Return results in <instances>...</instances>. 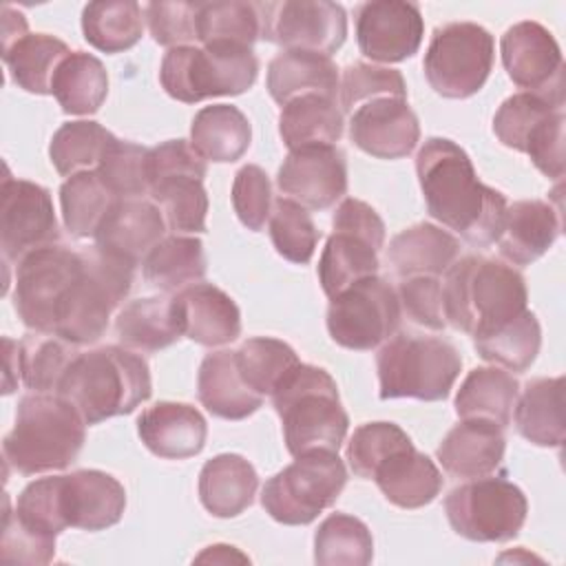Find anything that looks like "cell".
I'll return each mask as SVG.
<instances>
[{"mask_svg":"<svg viewBox=\"0 0 566 566\" xmlns=\"http://www.w3.org/2000/svg\"><path fill=\"white\" fill-rule=\"evenodd\" d=\"M416 175L436 221L471 245L495 243L509 203L500 190L478 179L464 148L447 137L424 139L416 155Z\"/></svg>","mask_w":566,"mask_h":566,"instance_id":"obj_1","label":"cell"},{"mask_svg":"<svg viewBox=\"0 0 566 566\" xmlns=\"http://www.w3.org/2000/svg\"><path fill=\"white\" fill-rule=\"evenodd\" d=\"M126 509V491L117 478L97 469H80L29 482L13 515L33 535L55 542L64 528L104 531L117 524Z\"/></svg>","mask_w":566,"mask_h":566,"instance_id":"obj_2","label":"cell"},{"mask_svg":"<svg viewBox=\"0 0 566 566\" xmlns=\"http://www.w3.org/2000/svg\"><path fill=\"white\" fill-rule=\"evenodd\" d=\"M524 276L502 261L467 254L444 272L442 310L447 325L482 336L526 310Z\"/></svg>","mask_w":566,"mask_h":566,"instance_id":"obj_3","label":"cell"},{"mask_svg":"<svg viewBox=\"0 0 566 566\" xmlns=\"http://www.w3.org/2000/svg\"><path fill=\"white\" fill-rule=\"evenodd\" d=\"M55 394L66 398L86 424H97L130 413L150 398V369L128 347H95L71 360Z\"/></svg>","mask_w":566,"mask_h":566,"instance_id":"obj_4","label":"cell"},{"mask_svg":"<svg viewBox=\"0 0 566 566\" xmlns=\"http://www.w3.org/2000/svg\"><path fill=\"white\" fill-rule=\"evenodd\" d=\"M86 438L80 411L60 394H29L20 398L13 429L2 440L7 471L40 475L62 471L75 462Z\"/></svg>","mask_w":566,"mask_h":566,"instance_id":"obj_5","label":"cell"},{"mask_svg":"<svg viewBox=\"0 0 566 566\" xmlns=\"http://www.w3.org/2000/svg\"><path fill=\"white\" fill-rule=\"evenodd\" d=\"M283 440L292 455L325 449L338 451L349 416L340 405L336 380L323 367L298 363L272 391Z\"/></svg>","mask_w":566,"mask_h":566,"instance_id":"obj_6","label":"cell"},{"mask_svg":"<svg viewBox=\"0 0 566 566\" xmlns=\"http://www.w3.org/2000/svg\"><path fill=\"white\" fill-rule=\"evenodd\" d=\"M133 265L97 250L82 252V268L55 312L53 334L73 345H93L133 285Z\"/></svg>","mask_w":566,"mask_h":566,"instance_id":"obj_7","label":"cell"},{"mask_svg":"<svg viewBox=\"0 0 566 566\" xmlns=\"http://www.w3.org/2000/svg\"><path fill=\"white\" fill-rule=\"evenodd\" d=\"M259 60L252 46L212 42L203 46L168 49L159 82L164 91L184 104H197L217 95H241L256 82Z\"/></svg>","mask_w":566,"mask_h":566,"instance_id":"obj_8","label":"cell"},{"mask_svg":"<svg viewBox=\"0 0 566 566\" xmlns=\"http://www.w3.org/2000/svg\"><path fill=\"white\" fill-rule=\"evenodd\" d=\"M378 396L444 400L460 376L462 356L444 338L394 334L376 354Z\"/></svg>","mask_w":566,"mask_h":566,"instance_id":"obj_9","label":"cell"},{"mask_svg":"<svg viewBox=\"0 0 566 566\" xmlns=\"http://www.w3.org/2000/svg\"><path fill=\"white\" fill-rule=\"evenodd\" d=\"M345 482L347 469L338 451H307L265 482L261 506L279 524L305 526L338 500Z\"/></svg>","mask_w":566,"mask_h":566,"instance_id":"obj_10","label":"cell"},{"mask_svg":"<svg viewBox=\"0 0 566 566\" xmlns=\"http://www.w3.org/2000/svg\"><path fill=\"white\" fill-rule=\"evenodd\" d=\"M444 513L451 528L471 542L513 539L528 513L524 491L504 475L467 480L444 497Z\"/></svg>","mask_w":566,"mask_h":566,"instance_id":"obj_11","label":"cell"},{"mask_svg":"<svg viewBox=\"0 0 566 566\" xmlns=\"http://www.w3.org/2000/svg\"><path fill=\"white\" fill-rule=\"evenodd\" d=\"M495 60L493 35L475 22H449L438 27L424 53L429 86L449 99L475 95L491 75Z\"/></svg>","mask_w":566,"mask_h":566,"instance_id":"obj_12","label":"cell"},{"mask_svg":"<svg viewBox=\"0 0 566 566\" xmlns=\"http://www.w3.org/2000/svg\"><path fill=\"white\" fill-rule=\"evenodd\" d=\"M398 292L382 276H365L329 298L327 332L345 349L369 352L400 327Z\"/></svg>","mask_w":566,"mask_h":566,"instance_id":"obj_13","label":"cell"},{"mask_svg":"<svg viewBox=\"0 0 566 566\" xmlns=\"http://www.w3.org/2000/svg\"><path fill=\"white\" fill-rule=\"evenodd\" d=\"M493 133L506 148L526 153L548 179L564 177V106L533 93H515L500 104Z\"/></svg>","mask_w":566,"mask_h":566,"instance_id":"obj_14","label":"cell"},{"mask_svg":"<svg viewBox=\"0 0 566 566\" xmlns=\"http://www.w3.org/2000/svg\"><path fill=\"white\" fill-rule=\"evenodd\" d=\"M82 268V252L46 245L29 252L15 265L13 310L31 332L53 334L55 312Z\"/></svg>","mask_w":566,"mask_h":566,"instance_id":"obj_15","label":"cell"},{"mask_svg":"<svg viewBox=\"0 0 566 566\" xmlns=\"http://www.w3.org/2000/svg\"><path fill=\"white\" fill-rule=\"evenodd\" d=\"M261 40L283 51H310L332 57L347 38V13L327 0L259 2Z\"/></svg>","mask_w":566,"mask_h":566,"instance_id":"obj_16","label":"cell"},{"mask_svg":"<svg viewBox=\"0 0 566 566\" xmlns=\"http://www.w3.org/2000/svg\"><path fill=\"white\" fill-rule=\"evenodd\" d=\"M500 53L515 86L564 106V57L546 27L535 20L515 22L504 31Z\"/></svg>","mask_w":566,"mask_h":566,"instance_id":"obj_17","label":"cell"},{"mask_svg":"<svg viewBox=\"0 0 566 566\" xmlns=\"http://www.w3.org/2000/svg\"><path fill=\"white\" fill-rule=\"evenodd\" d=\"M0 199V248L7 265H18L29 252L57 243L55 210L44 186L7 175Z\"/></svg>","mask_w":566,"mask_h":566,"instance_id":"obj_18","label":"cell"},{"mask_svg":"<svg viewBox=\"0 0 566 566\" xmlns=\"http://www.w3.org/2000/svg\"><path fill=\"white\" fill-rule=\"evenodd\" d=\"M356 42L371 62H402L418 53L424 20L416 2L371 0L356 7Z\"/></svg>","mask_w":566,"mask_h":566,"instance_id":"obj_19","label":"cell"},{"mask_svg":"<svg viewBox=\"0 0 566 566\" xmlns=\"http://www.w3.org/2000/svg\"><path fill=\"white\" fill-rule=\"evenodd\" d=\"M279 190L310 210L332 208L347 192V161L334 144H312L287 153L279 172Z\"/></svg>","mask_w":566,"mask_h":566,"instance_id":"obj_20","label":"cell"},{"mask_svg":"<svg viewBox=\"0 0 566 566\" xmlns=\"http://www.w3.org/2000/svg\"><path fill=\"white\" fill-rule=\"evenodd\" d=\"M349 139L376 159H400L416 148L420 122L407 99L376 97L352 111Z\"/></svg>","mask_w":566,"mask_h":566,"instance_id":"obj_21","label":"cell"},{"mask_svg":"<svg viewBox=\"0 0 566 566\" xmlns=\"http://www.w3.org/2000/svg\"><path fill=\"white\" fill-rule=\"evenodd\" d=\"M166 228L164 212L155 201L117 199L93 239L97 250L135 268L164 239Z\"/></svg>","mask_w":566,"mask_h":566,"instance_id":"obj_22","label":"cell"},{"mask_svg":"<svg viewBox=\"0 0 566 566\" xmlns=\"http://www.w3.org/2000/svg\"><path fill=\"white\" fill-rule=\"evenodd\" d=\"M181 336L219 347L232 343L241 334V312L230 294L212 283H195L172 296Z\"/></svg>","mask_w":566,"mask_h":566,"instance_id":"obj_23","label":"cell"},{"mask_svg":"<svg viewBox=\"0 0 566 566\" xmlns=\"http://www.w3.org/2000/svg\"><path fill=\"white\" fill-rule=\"evenodd\" d=\"M504 429L484 418H462L436 449L442 469L460 480H475L497 471L504 460Z\"/></svg>","mask_w":566,"mask_h":566,"instance_id":"obj_24","label":"cell"},{"mask_svg":"<svg viewBox=\"0 0 566 566\" xmlns=\"http://www.w3.org/2000/svg\"><path fill=\"white\" fill-rule=\"evenodd\" d=\"M137 433L157 458L186 460L206 447L208 424L192 405L161 400L139 413Z\"/></svg>","mask_w":566,"mask_h":566,"instance_id":"obj_25","label":"cell"},{"mask_svg":"<svg viewBox=\"0 0 566 566\" xmlns=\"http://www.w3.org/2000/svg\"><path fill=\"white\" fill-rule=\"evenodd\" d=\"M2 345L7 367L4 389L11 385V376L15 374L22 378L27 389L38 394H55L71 360L80 354L75 349L77 345L44 332H29L22 340L4 336Z\"/></svg>","mask_w":566,"mask_h":566,"instance_id":"obj_26","label":"cell"},{"mask_svg":"<svg viewBox=\"0 0 566 566\" xmlns=\"http://www.w3.org/2000/svg\"><path fill=\"white\" fill-rule=\"evenodd\" d=\"M562 232V210L544 199H522L506 206L500 234V254L513 265L537 261Z\"/></svg>","mask_w":566,"mask_h":566,"instance_id":"obj_27","label":"cell"},{"mask_svg":"<svg viewBox=\"0 0 566 566\" xmlns=\"http://www.w3.org/2000/svg\"><path fill=\"white\" fill-rule=\"evenodd\" d=\"M371 480L378 484L385 500L400 509H420L431 504L444 482L436 462L413 444L387 455L376 467Z\"/></svg>","mask_w":566,"mask_h":566,"instance_id":"obj_28","label":"cell"},{"mask_svg":"<svg viewBox=\"0 0 566 566\" xmlns=\"http://www.w3.org/2000/svg\"><path fill=\"white\" fill-rule=\"evenodd\" d=\"M197 396L212 416L223 420H243L263 405V398L243 382L234 349L203 356L197 371Z\"/></svg>","mask_w":566,"mask_h":566,"instance_id":"obj_29","label":"cell"},{"mask_svg":"<svg viewBox=\"0 0 566 566\" xmlns=\"http://www.w3.org/2000/svg\"><path fill=\"white\" fill-rule=\"evenodd\" d=\"M460 254V241L440 226L420 221L400 230L387 248V261L400 279L440 276Z\"/></svg>","mask_w":566,"mask_h":566,"instance_id":"obj_30","label":"cell"},{"mask_svg":"<svg viewBox=\"0 0 566 566\" xmlns=\"http://www.w3.org/2000/svg\"><path fill=\"white\" fill-rule=\"evenodd\" d=\"M338 66L332 57L310 51H281L268 64V93L276 104H287L301 95L338 97Z\"/></svg>","mask_w":566,"mask_h":566,"instance_id":"obj_31","label":"cell"},{"mask_svg":"<svg viewBox=\"0 0 566 566\" xmlns=\"http://www.w3.org/2000/svg\"><path fill=\"white\" fill-rule=\"evenodd\" d=\"M259 475L254 467L239 453H219L199 471V500L214 517H237L256 493Z\"/></svg>","mask_w":566,"mask_h":566,"instance_id":"obj_32","label":"cell"},{"mask_svg":"<svg viewBox=\"0 0 566 566\" xmlns=\"http://www.w3.org/2000/svg\"><path fill=\"white\" fill-rule=\"evenodd\" d=\"M517 433L537 447H562L564 427V376L533 378L513 407Z\"/></svg>","mask_w":566,"mask_h":566,"instance_id":"obj_33","label":"cell"},{"mask_svg":"<svg viewBox=\"0 0 566 566\" xmlns=\"http://www.w3.org/2000/svg\"><path fill=\"white\" fill-rule=\"evenodd\" d=\"M378 250L369 237L349 228H334L318 259V281L332 298L347 285L378 272Z\"/></svg>","mask_w":566,"mask_h":566,"instance_id":"obj_34","label":"cell"},{"mask_svg":"<svg viewBox=\"0 0 566 566\" xmlns=\"http://www.w3.org/2000/svg\"><path fill=\"white\" fill-rule=\"evenodd\" d=\"M117 340L135 352H159L181 338L172 298L144 296L126 303L115 316Z\"/></svg>","mask_w":566,"mask_h":566,"instance_id":"obj_35","label":"cell"},{"mask_svg":"<svg viewBox=\"0 0 566 566\" xmlns=\"http://www.w3.org/2000/svg\"><path fill=\"white\" fill-rule=\"evenodd\" d=\"M252 126L232 104H210L197 111L190 124V144L208 161L228 164L250 148Z\"/></svg>","mask_w":566,"mask_h":566,"instance_id":"obj_36","label":"cell"},{"mask_svg":"<svg viewBox=\"0 0 566 566\" xmlns=\"http://www.w3.org/2000/svg\"><path fill=\"white\" fill-rule=\"evenodd\" d=\"M206 270L203 243L188 234L164 237L142 261L146 283L168 294H177L188 285L201 283Z\"/></svg>","mask_w":566,"mask_h":566,"instance_id":"obj_37","label":"cell"},{"mask_svg":"<svg viewBox=\"0 0 566 566\" xmlns=\"http://www.w3.org/2000/svg\"><path fill=\"white\" fill-rule=\"evenodd\" d=\"M520 396L517 378L502 367H475L462 380L455 394V413L460 418H484L502 429L511 422Z\"/></svg>","mask_w":566,"mask_h":566,"instance_id":"obj_38","label":"cell"},{"mask_svg":"<svg viewBox=\"0 0 566 566\" xmlns=\"http://www.w3.org/2000/svg\"><path fill=\"white\" fill-rule=\"evenodd\" d=\"M51 95L66 115L97 113L108 95V73L99 57L71 51L53 73Z\"/></svg>","mask_w":566,"mask_h":566,"instance_id":"obj_39","label":"cell"},{"mask_svg":"<svg viewBox=\"0 0 566 566\" xmlns=\"http://www.w3.org/2000/svg\"><path fill=\"white\" fill-rule=\"evenodd\" d=\"M69 53L66 42L49 33H27L2 46V60L13 84L35 95H51L53 73Z\"/></svg>","mask_w":566,"mask_h":566,"instance_id":"obj_40","label":"cell"},{"mask_svg":"<svg viewBox=\"0 0 566 566\" xmlns=\"http://www.w3.org/2000/svg\"><path fill=\"white\" fill-rule=\"evenodd\" d=\"M279 135L290 150L312 144H336L343 135V111L332 97L301 95L281 106Z\"/></svg>","mask_w":566,"mask_h":566,"instance_id":"obj_41","label":"cell"},{"mask_svg":"<svg viewBox=\"0 0 566 566\" xmlns=\"http://www.w3.org/2000/svg\"><path fill=\"white\" fill-rule=\"evenodd\" d=\"M144 11L135 0L88 2L82 11L84 40L102 53H122L144 33Z\"/></svg>","mask_w":566,"mask_h":566,"instance_id":"obj_42","label":"cell"},{"mask_svg":"<svg viewBox=\"0 0 566 566\" xmlns=\"http://www.w3.org/2000/svg\"><path fill=\"white\" fill-rule=\"evenodd\" d=\"M148 195L159 203L168 230L172 234L206 232L208 195L203 177L195 172H175L150 181Z\"/></svg>","mask_w":566,"mask_h":566,"instance_id":"obj_43","label":"cell"},{"mask_svg":"<svg viewBox=\"0 0 566 566\" xmlns=\"http://www.w3.org/2000/svg\"><path fill=\"white\" fill-rule=\"evenodd\" d=\"M539 345L542 327L537 316L528 307L497 329L473 338V347L480 358L506 371L528 369L539 354Z\"/></svg>","mask_w":566,"mask_h":566,"instance_id":"obj_44","label":"cell"},{"mask_svg":"<svg viewBox=\"0 0 566 566\" xmlns=\"http://www.w3.org/2000/svg\"><path fill=\"white\" fill-rule=\"evenodd\" d=\"M117 197L104 186L95 170H82L60 186V206L64 228L75 239L95 237Z\"/></svg>","mask_w":566,"mask_h":566,"instance_id":"obj_45","label":"cell"},{"mask_svg":"<svg viewBox=\"0 0 566 566\" xmlns=\"http://www.w3.org/2000/svg\"><path fill=\"white\" fill-rule=\"evenodd\" d=\"M115 139L117 137L97 122H66L53 133L49 157L62 177H71L82 170H95Z\"/></svg>","mask_w":566,"mask_h":566,"instance_id":"obj_46","label":"cell"},{"mask_svg":"<svg viewBox=\"0 0 566 566\" xmlns=\"http://www.w3.org/2000/svg\"><path fill=\"white\" fill-rule=\"evenodd\" d=\"M374 557L367 524L347 513L327 515L314 533V562L321 566H365Z\"/></svg>","mask_w":566,"mask_h":566,"instance_id":"obj_47","label":"cell"},{"mask_svg":"<svg viewBox=\"0 0 566 566\" xmlns=\"http://www.w3.org/2000/svg\"><path fill=\"white\" fill-rule=\"evenodd\" d=\"M234 356L243 382L261 398L272 396L285 374L301 363L287 343L272 336H254L243 340L239 349H234Z\"/></svg>","mask_w":566,"mask_h":566,"instance_id":"obj_48","label":"cell"},{"mask_svg":"<svg viewBox=\"0 0 566 566\" xmlns=\"http://www.w3.org/2000/svg\"><path fill=\"white\" fill-rule=\"evenodd\" d=\"M261 38V7L259 2L228 0L201 2L197 18V42H234L252 46Z\"/></svg>","mask_w":566,"mask_h":566,"instance_id":"obj_49","label":"cell"},{"mask_svg":"<svg viewBox=\"0 0 566 566\" xmlns=\"http://www.w3.org/2000/svg\"><path fill=\"white\" fill-rule=\"evenodd\" d=\"M268 228L272 245L283 259L301 265L310 263L321 232L307 208L287 197H279L272 203Z\"/></svg>","mask_w":566,"mask_h":566,"instance_id":"obj_50","label":"cell"},{"mask_svg":"<svg viewBox=\"0 0 566 566\" xmlns=\"http://www.w3.org/2000/svg\"><path fill=\"white\" fill-rule=\"evenodd\" d=\"M146 159L148 148L115 139L97 164L95 172L117 199H139L148 192Z\"/></svg>","mask_w":566,"mask_h":566,"instance_id":"obj_51","label":"cell"},{"mask_svg":"<svg viewBox=\"0 0 566 566\" xmlns=\"http://www.w3.org/2000/svg\"><path fill=\"white\" fill-rule=\"evenodd\" d=\"M376 97H400L407 99V84L400 71L389 66H376L365 62H354L345 66L338 82L340 111L352 113L365 102Z\"/></svg>","mask_w":566,"mask_h":566,"instance_id":"obj_52","label":"cell"},{"mask_svg":"<svg viewBox=\"0 0 566 566\" xmlns=\"http://www.w3.org/2000/svg\"><path fill=\"white\" fill-rule=\"evenodd\" d=\"M411 444V438L396 422H365L358 429H354L347 442V464L354 471V475L371 480L376 467L387 455Z\"/></svg>","mask_w":566,"mask_h":566,"instance_id":"obj_53","label":"cell"},{"mask_svg":"<svg viewBox=\"0 0 566 566\" xmlns=\"http://www.w3.org/2000/svg\"><path fill=\"white\" fill-rule=\"evenodd\" d=\"M272 186L265 170L256 164H248L237 170L232 181V208L239 221L252 230H263L272 212Z\"/></svg>","mask_w":566,"mask_h":566,"instance_id":"obj_54","label":"cell"},{"mask_svg":"<svg viewBox=\"0 0 566 566\" xmlns=\"http://www.w3.org/2000/svg\"><path fill=\"white\" fill-rule=\"evenodd\" d=\"M201 2H150L144 9L150 35L157 44L175 49L197 42Z\"/></svg>","mask_w":566,"mask_h":566,"instance_id":"obj_55","label":"cell"},{"mask_svg":"<svg viewBox=\"0 0 566 566\" xmlns=\"http://www.w3.org/2000/svg\"><path fill=\"white\" fill-rule=\"evenodd\" d=\"M398 301L405 314L433 332L447 327L442 310V283L438 276H409L398 285Z\"/></svg>","mask_w":566,"mask_h":566,"instance_id":"obj_56","label":"cell"},{"mask_svg":"<svg viewBox=\"0 0 566 566\" xmlns=\"http://www.w3.org/2000/svg\"><path fill=\"white\" fill-rule=\"evenodd\" d=\"M4 524H2V542L0 557L2 562L15 564H49L55 555V542L42 539L27 531L9 509V497H4Z\"/></svg>","mask_w":566,"mask_h":566,"instance_id":"obj_57","label":"cell"},{"mask_svg":"<svg viewBox=\"0 0 566 566\" xmlns=\"http://www.w3.org/2000/svg\"><path fill=\"white\" fill-rule=\"evenodd\" d=\"M332 228H349L354 232L369 237L376 245H385V221L369 203L360 199H343L332 217Z\"/></svg>","mask_w":566,"mask_h":566,"instance_id":"obj_58","label":"cell"},{"mask_svg":"<svg viewBox=\"0 0 566 566\" xmlns=\"http://www.w3.org/2000/svg\"><path fill=\"white\" fill-rule=\"evenodd\" d=\"M27 20L20 11L11 9V7H2V46H9L11 42H15L18 38L27 35Z\"/></svg>","mask_w":566,"mask_h":566,"instance_id":"obj_59","label":"cell"},{"mask_svg":"<svg viewBox=\"0 0 566 566\" xmlns=\"http://www.w3.org/2000/svg\"><path fill=\"white\" fill-rule=\"evenodd\" d=\"M248 562L245 555H241L234 546H228V544H214V546H208L201 555L195 557V562H221V564H228V562Z\"/></svg>","mask_w":566,"mask_h":566,"instance_id":"obj_60","label":"cell"}]
</instances>
